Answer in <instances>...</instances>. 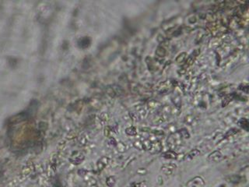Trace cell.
<instances>
[{
  "instance_id": "obj_1",
  "label": "cell",
  "mask_w": 249,
  "mask_h": 187,
  "mask_svg": "<svg viewBox=\"0 0 249 187\" xmlns=\"http://www.w3.org/2000/svg\"><path fill=\"white\" fill-rule=\"evenodd\" d=\"M156 55L159 57H164L166 55V50L163 47L160 46L156 50Z\"/></svg>"
},
{
  "instance_id": "obj_2",
  "label": "cell",
  "mask_w": 249,
  "mask_h": 187,
  "mask_svg": "<svg viewBox=\"0 0 249 187\" xmlns=\"http://www.w3.org/2000/svg\"><path fill=\"white\" fill-rule=\"evenodd\" d=\"M210 158L213 161H219L221 158V154L220 152H214L210 155Z\"/></svg>"
},
{
  "instance_id": "obj_3",
  "label": "cell",
  "mask_w": 249,
  "mask_h": 187,
  "mask_svg": "<svg viewBox=\"0 0 249 187\" xmlns=\"http://www.w3.org/2000/svg\"><path fill=\"white\" fill-rule=\"evenodd\" d=\"M186 53L185 52H182L181 54L178 55V56L177 57V59H176V62H178V63H181V62H183L185 59H186Z\"/></svg>"
}]
</instances>
